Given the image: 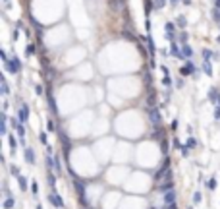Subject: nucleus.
<instances>
[{
    "label": "nucleus",
    "instance_id": "b1692460",
    "mask_svg": "<svg viewBox=\"0 0 220 209\" xmlns=\"http://www.w3.org/2000/svg\"><path fill=\"white\" fill-rule=\"evenodd\" d=\"M31 192H33V196H37V194H39V184H37L35 180L31 182Z\"/></svg>",
    "mask_w": 220,
    "mask_h": 209
},
{
    "label": "nucleus",
    "instance_id": "7ed1b4c3",
    "mask_svg": "<svg viewBox=\"0 0 220 209\" xmlns=\"http://www.w3.org/2000/svg\"><path fill=\"white\" fill-rule=\"evenodd\" d=\"M208 101L214 103V107H216V104H220V91L214 89V87H211V91H208Z\"/></svg>",
    "mask_w": 220,
    "mask_h": 209
},
{
    "label": "nucleus",
    "instance_id": "0eeeda50",
    "mask_svg": "<svg viewBox=\"0 0 220 209\" xmlns=\"http://www.w3.org/2000/svg\"><path fill=\"white\" fill-rule=\"evenodd\" d=\"M164 203H166V205H174V203H176V192L174 190L164 192Z\"/></svg>",
    "mask_w": 220,
    "mask_h": 209
},
{
    "label": "nucleus",
    "instance_id": "72a5a7b5",
    "mask_svg": "<svg viewBox=\"0 0 220 209\" xmlns=\"http://www.w3.org/2000/svg\"><path fill=\"white\" fill-rule=\"evenodd\" d=\"M180 41H182V45H187V33H185V31L180 35Z\"/></svg>",
    "mask_w": 220,
    "mask_h": 209
},
{
    "label": "nucleus",
    "instance_id": "c85d7f7f",
    "mask_svg": "<svg viewBox=\"0 0 220 209\" xmlns=\"http://www.w3.org/2000/svg\"><path fill=\"white\" fill-rule=\"evenodd\" d=\"M0 58L4 60V64H8V62H10V58H8V54H6V50H0Z\"/></svg>",
    "mask_w": 220,
    "mask_h": 209
},
{
    "label": "nucleus",
    "instance_id": "6e6552de",
    "mask_svg": "<svg viewBox=\"0 0 220 209\" xmlns=\"http://www.w3.org/2000/svg\"><path fill=\"white\" fill-rule=\"evenodd\" d=\"M23 155H25V161H27L29 165H35V151H33V149L25 147V149H23Z\"/></svg>",
    "mask_w": 220,
    "mask_h": 209
},
{
    "label": "nucleus",
    "instance_id": "9d476101",
    "mask_svg": "<svg viewBox=\"0 0 220 209\" xmlns=\"http://www.w3.org/2000/svg\"><path fill=\"white\" fill-rule=\"evenodd\" d=\"M8 142H10V149H12V155H15V149H18V139L14 135H8Z\"/></svg>",
    "mask_w": 220,
    "mask_h": 209
},
{
    "label": "nucleus",
    "instance_id": "ddd939ff",
    "mask_svg": "<svg viewBox=\"0 0 220 209\" xmlns=\"http://www.w3.org/2000/svg\"><path fill=\"white\" fill-rule=\"evenodd\" d=\"M147 43H149V50H151V54L155 56V52H156V46H155V43H153V39H151V35H147Z\"/></svg>",
    "mask_w": 220,
    "mask_h": 209
},
{
    "label": "nucleus",
    "instance_id": "dca6fc26",
    "mask_svg": "<svg viewBox=\"0 0 220 209\" xmlns=\"http://www.w3.org/2000/svg\"><path fill=\"white\" fill-rule=\"evenodd\" d=\"M203 70H205V74L207 76H212V68H211V62L205 60V64H203Z\"/></svg>",
    "mask_w": 220,
    "mask_h": 209
},
{
    "label": "nucleus",
    "instance_id": "6ab92c4d",
    "mask_svg": "<svg viewBox=\"0 0 220 209\" xmlns=\"http://www.w3.org/2000/svg\"><path fill=\"white\" fill-rule=\"evenodd\" d=\"M15 130H18V135H19V138L23 139V135H25V126H23L22 122H19V124H18V128H15Z\"/></svg>",
    "mask_w": 220,
    "mask_h": 209
},
{
    "label": "nucleus",
    "instance_id": "423d86ee",
    "mask_svg": "<svg viewBox=\"0 0 220 209\" xmlns=\"http://www.w3.org/2000/svg\"><path fill=\"white\" fill-rule=\"evenodd\" d=\"M149 120L153 124H156V126L160 124V112H158V108H151V111H149Z\"/></svg>",
    "mask_w": 220,
    "mask_h": 209
},
{
    "label": "nucleus",
    "instance_id": "a878e982",
    "mask_svg": "<svg viewBox=\"0 0 220 209\" xmlns=\"http://www.w3.org/2000/svg\"><path fill=\"white\" fill-rule=\"evenodd\" d=\"M0 134L6 135L8 134V126H6V120H2V126H0Z\"/></svg>",
    "mask_w": 220,
    "mask_h": 209
},
{
    "label": "nucleus",
    "instance_id": "4be33fe9",
    "mask_svg": "<svg viewBox=\"0 0 220 209\" xmlns=\"http://www.w3.org/2000/svg\"><path fill=\"white\" fill-rule=\"evenodd\" d=\"M151 10H153V2H151V0H145V12H147V15L151 14Z\"/></svg>",
    "mask_w": 220,
    "mask_h": 209
},
{
    "label": "nucleus",
    "instance_id": "79ce46f5",
    "mask_svg": "<svg viewBox=\"0 0 220 209\" xmlns=\"http://www.w3.org/2000/svg\"><path fill=\"white\" fill-rule=\"evenodd\" d=\"M4 2H6V6H8V4H10V0H4Z\"/></svg>",
    "mask_w": 220,
    "mask_h": 209
},
{
    "label": "nucleus",
    "instance_id": "c9c22d12",
    "mask_svg": "<svg viewBox=\"0 0 220 209\" xmlns=\"http://www.w3.org/2000/svg\"><path fill=\"white\" fill-rule=\"evenodd\" d=\"M180 151H182V155H183V157L189 155V149H187V145H182V149H180Z\"/></svg>",
    "mask_w": 220,
    "mask_h": 209
},
{
    "label": "nucleus",
    "instance_id": "f8f14e48",
    "mask_svg": "<svg viewBox=\"0 0 220 209\" xmlns=\"http://www.w3.org/2000/svg\"><path fill=\"white\" fill-rule=\"evenodd\" d=\"M46 180H48V184H50V188H52V192H54V186H56V176L52 174V172H48V174H46Z\"/></svg>",
    "mask_w": 220,
    "mask_h": 209
},
{
    "label": "nucleus",
    "instance_id": "a211bd4d",
    "mask_svg": "<svg viewBox=\"0 0 220 209\" xmlns=\"http://www.w3.org/2000/svg\"><path fill=\"white\" fill-rule=\"evenodd\" d=\"M185 145H187V149H195L197 147V142H195V139H193V138H189V139H187V142H185Z\"/></svg>",
    "mask_w": 220,
    "mask_h": 209
},
{
    "label": "nucleus",
    "instance_id": "f03ea898",
    "mask_svg": "<svg viewBox=\"0 0 220 209\" xmlns=\"http://www.w3.org/2000/svg\"><path fill=\"white\" fill-rule=\"evenodd\" d=\"M48 201H50L54 207H58V209H62V207H64V200H62V197H60L58 194H56V192H52V194L48 196Z\"/></svg>",
    "mask_w": 220,
    "mask_h": 209
},
{
    "label": "nucleus",
    "instance_id": "2f4dec72",
    "mask_svg": "<svg viewBox=\"0 0 220 209\" xmlns=\"http://www.w3.org/2000/svg\"><path fill=\"white\" fill-rule=\"evenodd\" d=\"M207 186H208V190H214V188H216V178H211Z\"/></svg>",
    "mask_w": 220,
    "mask_h": 209
},
{
    "label": "nucleus",
    "instance_id": "c756f323",
    "mask_svg": "<svg viewBox=\"0 0 220 209\" xmlns=\"http://www.w3.org/2000/svg\"><path fill=\"white\" fill-rule=\"evenodd\" d=\"M185 18H183V15H180V18H178V27H185Z\"/></svg>",
    "mask_w": 220,
    "mask_h": 209
},
{
    "label": "nucleus",
    "instance_id": "f257e3e1",
    "mask_svg": "<svg viewBox=\"0 0 220 209\" xmlns=\"http://www.w3.org/2000/svg\"><path fill=\"white\" fill-rule=\"evenodd\" d=\"M6 66V70L10 72V74H18L19 70H22V60L18 58V56H14V58H10L8 64H4Z\"/></svg>",
    "mask_w": 220,
    "mask_h": 209
},
{
    "label": "nucleus",
    "instance_id": "5701e85b",
    "mask_svg": "<svg viewBox=\"0 0 220 209\" xmlns=\"http://www.w3.org/2000/svg\"><path fill=\"white\" fill-rule=\"evenodd\" d=\"M164 29H166V33H174V29H176V25L168 22V23H166V25H164Z\"/></svg>",
    "mask_w": 220,
    "mask_h": 209
},
{
    "label": "nucleus",
    "instance_id": "412c9836",
    "mask_svg": "<svg viewBox=\"0 0 220 209\" xmlns=\"http://www.w3.org/2000/svg\"><path fill=\"white\" fill-rule=\"evenodd\" d=\"M39 139H41V143H43L45 147L48 145V139H46V134H45V132H41V134H39Z\"/></svg>",
    "mask_w": 220,
    "mask_h": 209
},
{
    "label": "nucleus",
    "instance_id": "2eb2a0df",
    "mask_svg": "<svg viewBox=\"0 0 220 209\" xmlns=\"http://www.w3.org/2000/svg\"><path fill=\"white\" fill-rule=\"evenodd\" d=\"M35 50H37V49H35V45H33V43H29L27 46H25V54H27V56H33V54H35Z\"/></svg>",
    "mask_w": 220,
    "mask_h": 209
},
{
    "label": "nucleus",
    "instance_id": "1a4fd4ad",
    "mask_svg": "<svg viewBox=\"0 0 220 209\" xmlns=\"http://www.w3.org/2000/svg\"><path fill=\"white\" fill-rule=\"evenodd\" d=\"M182 56L183 58H191L193 56V49L189 45H182Z\"/></svg>",
    "mask_w": 220,
    "mask_h": 209
},
{
    "label": "nucleus",
    "instance_id": "f3484780",
    "mask_svg": "<svg viewBox=\"0 0 220 209\" xmlns=\"http://www.w3.org/2000/svg\"><path fill=\"white\" fill-rule=\"evenodd\" d=\"M54 169H56V172H62V163H60L58 155H54Z\"/></svg>",
    "mask_w": 220,
    "mask_h": 209
},
{
    "label": "nucleus",
    "instance_id": "f704fd0d",
    "mask_svg": "<svg viewBox=\"0 0 220 209\" xmlns=\"http://www.w3.org/2000/svg\"><path fill=\"white\" fill-rule=\"evenodd\" d=\"M162 83H164V87H170V85H172V80H170L168 76H164V80H162Z\"/></svg>",
    "mask_w": 220,
    "mask_h": 209
},
{
    "label": "nucleus",
    "instance_id": "20e7f679",
    "mask_svg": "<svg viewBox=\"0 0 220 209\" xmlns=\"http://www.w3.org/2000/svg\"><path fill=\"white\" fill-rule=\"evenodd\" d=\"M18 118H19V122H27V118H29V107L27 104H22V108L18 112Z\"/></svg>",
    "mask_w": 220,
    "mask_h": 209
},
{
    "label": "nucleus",
    "instance_id": "cd10ccee",
    "mask_svg": "<svg viewBox=\"0 0 220 209\" xmlns=\"http://www.w3.org/2000/svg\"><path fill=\"white\" fill-rule=\"evenodd\" d=\"M214 120H220V104H216V107H214Z\"/></svg>",
    "mask_w": 220,
    "mask_h": 209
},
{
    "label": "nucleus",
    "instance_id": "39448f33",
    "mask_svg": "<svg viewBox=\"0 0 220 209\" xmlns=\"http://www.w3.org/2000/svg\"><path fill=\"white\" fill-rule=\"evenodd\" d=\"M193 72H195V66H193L191 62H185V64L180 68V74H182V76H191Z\"/></svg>",
    "mask_w": 220,
    "mask_h": 209
},
{
    "label": "nucleus",
    "instance_id": "4468645a",
    "mask_svg": "<svg viewBox=\"0 0 220 209\" xmlns=\"http://www.w3.org/2000/svg\"><path fill=\"white\" fill-rule=\"evenodd\" d=\"M18 182H19V188H22V192L27 190V180H25V176H18Z\"/></svg>",
    "mask_w": 220,
    "mask_h": 209
},
{
    "label": "nucleus",
    "instance_id": "ea45409f",
    "mask_svg": "<svg viewBox=\"0 0 220 209\" xmlns=\"http://www.w3.org/2000/svg\"><path fill=\"white\" fill-rule=\"evenodd\" d=\"M214 8H216V10H220V0H214Z\"/></svg>",
    "mask_w": 220,
    "mask_h": 209
},
{
    "label": "nucleus",
    "instance_id": "37998d69",
    "mask_svg": "<svg viewBox=\"0 0 220 209\" xmlns=\"http://www.w3.org/2000/svg\"><path fill=\"white\" fill-rule=\"evenodd\" d=\"M37 209H43V205H37Z\"/></svg>",
    "mask_w": 220,
    "mask_h": 209
},
{
    "label": "nucleus",
    "instance_id": "7c9ffc66",
    "mask_svg": "<svg viewBox=\"0 0 220 209\" xmlns=\"http://www.w3.org/2000/svg\"><path fill=\"white\" fill-rule=\"evenodd\" d=\"M164 6H166V0H156V6H155L156 10H162Z\"/></svg>",
    "mask_w": 220,
    "mask_h": 209
},
{
    "label": "nucleus",
    "instance_id": "473e14b6",
    "mask_svg": "<svg viewBox=\"0 0 220 209\" xmlns=\"http://www.w3.org/2000/svg\"><path fill=\"white\" fill-rule=\"evenodd\" d=\"M2 93H4V95H8V93H10V87H8V81H2Z\"/></svg>",
    "mask_w": 220,
    "mask_h": 209
},
{
    "label": "nucleus",
    "instance_id": "aec40b11",
    "mask_svg": "<svg viewBox=\"0 0 220 209\" xmlns=\"http://www.w3.org/2000/svg\"><path fill=\"white\" fill-rule=\"evenodd\" d=\"M10 172H12V176H15V178H18V176H22V174H19V169L15 165H10Z\"/></svg>",
    "mask_w": 220,
    "mask_h": 209
},
{
    "label": "nucleus",
    "instance_id": "4c0bfd02",
    "mask_svg": "<svg viewBox=\"0 0 220 209\" xmlns=\"http://www.w3.org/2000/svg\"><path fill=\"white\" fill-rule=\"evenodd\" d=\"M35 93L37 95H43V85H35Z\"/></svg>",
    "mask_w": 220,
    "mask_h": 209
},
{
    "label": "nucleus",
    "instance_id": "393cba45",
    "mask_svg": "<svg viewBox=\"0 0 220 209\" xmlns=\"http://www.w3.org/2000/svg\"><path fill=\"white\" fill-rule=\"evenodd\" d=\"M31 23H33V25H35V27H37V31H43V25H41L39 22H37V19L33 18V15H31Z\"/></svg>",
    "mask_w": 220,
    "mask_h": 209
},
{
    "label": "nucleus",
    "instance_id": "58836bf2",
    "mask_svg": "<svg viewBox=\"0 0 220 209\" xmlns=\"http://www.w3.org/2000/svg\"><path fill=\"white\" fill-rule=\"evenodd\" d=\"M4 196H6V200H8V197H12V192H10L8 188H4Z\"/></svg>",
    "mask_w": 220,
    "mask_h": 209
},
{
    "label": "nucleus",
    "instance_id": "e433bc0d",
    "mask_svg": "<svg viewBox=\"0 0 220 209\" xmlns=\"http://www.w3.org/2000/svg\"><path fill=\"white\" fill-rule=\"evenodd\" d=\"M46 128H48V132H54V122L48 120V122H46Z\"/></svg>",
    "mask_w": 220,
    "mask_h": 209
},
{
    "label": "nucleus",
    "instance_id": "9b49d317",
    "mask_svg": "<svg viewBox=\"0 0 220 209\" xmlns=\"http://www.w3.org/2000/svg\"><path fill=\"white\" fill-rule=\"evenodd\" d=\"M14 207H15V200H14V197L4 200V209H14Z\"/></svg>",
    "mask_w": 220,
    "mask_h": 209
},
{
    "label": "nucleus",
    "instance_id": "a19ab883",
    "mask_svg": "<svg viewBox=\"0 0 220 209\" xmlns=\"http://www.w3.org/2000/svg\"><path fill=\"white\" fill-rule=\"evenodd\" d=\"M178 2H180V0H170V4H172V6H176Z\"/></svg>",
    "mask_w": 220,
    "mask_h": 209
},
{
    "label": "nucleus",
    "instance_id": "bb28decb",
    "mask_svg": "<svg viewBox=\"0 0 220 209\" xmlns=\"http://www.w3.org/2000/svg\"><path fill=\"white\" fill-rule=\"evenodd\" d=\"M203 200V196H201V192H195V194H193V203H199Z\"/></svg>",
    "mask_w": 220,
    "mask_h": 209
}]
</instances>
